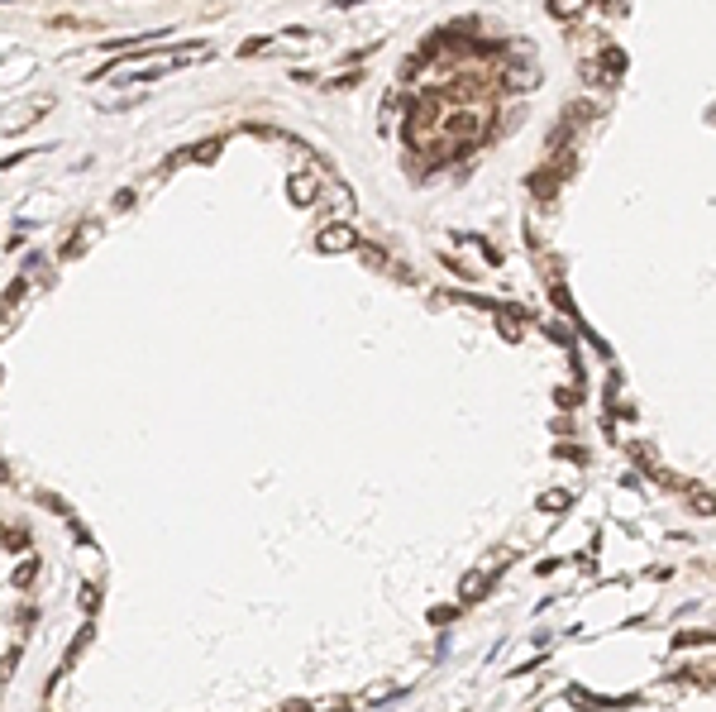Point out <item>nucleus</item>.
I'll list each match as a JSON object with an SVG mask.
<instances>
[{
	"label": "nucleus",
	"instance_id": "15",
	"mask_svg": "<svg viewBox=\"0 0 716 712\" xmlns=\"http://www.w3.org/2000/svg\"><path fill=\"white\" fill-rule=\"evenodd\" d=\"M134 206V192H115V211H129Z\"/></svg>",
	"mask_w": 716,
	"mask_h": 712
},
{
	"label": "nucleus",
	"instance_id": "13",
	"mask_svg": "<svg viewBox=\"0 0 716 712\" xmlns=\"http://www.w3.org/2000/svg\"><path fill=\"white\" fill-rule=\"evenodd\" d=\"M96 603H101V593H96V588H81V607H86V612H96Z\"/></svg>",
	"mask_w": 716,
	"mask_h": 712
},
{
	"label": "nucleus",
	"instance_id": "16",
	"mask_svg": "<svg viewBox=\"0 0 716 712\" xmlns=\"http://www.w3.org/2000/svg\"><path fill=\"white\" fill-rule=\"evenodd\" d=\"M5 478H10V468H5V459H0V483H5Z\"/></svg>",
	"mask_w": 716,
	"mask_h": 712
},
{
	"label": "nucleus",
	"instance_id": "1",
	"mask_svg": "<svg viewBox=\"0 0 716 712\" xmlns=\"http://www.w3.org/2000/svg\"><path fill=\"white\" fill-rule=\"evenodd\" d=\"M440 120H444L440 91H425L421 101L406 106V144H425L430 134H440Z\"/></svg>",
	"mask_w": 716,
	"mask_h": 712
},
{
	"label": "nucleus",
	"instance_id": "6",
	"mask_svg": "<svg viewBox=\"0 0 716 712\" xmlns=\"http://www.w3.org/2000/svg\"><path fill=\"white\" fill-rule=\"evenodd\" d=\"M688 507L697 512V517H716V493H707V488H692V493H688Z\"/></svg>",
	"mask_w": 716,
	"mask_h": 712
},
{
	"label": "nucleus",
	"instance_id": "12",
	"mask_svg": "<svg viewBox=\"0 0 716 712\" xmlns=\"http://www.w3.org/2000/svg\"><path fill=\"white\" fill-rule=\"evenodd\" d=\"M263 48H267V39H248V43L239 48V57H253V53H263Z\"/></svg>",
	"mask_w": 716,
	"mask_h": 712
},
{
	"label": "nucleus",
	"instance_id": "10",
	"mask_svg": "<svg viewBox=\"0 0 716 712\" xmlns=\"http://www.w3.org/2000/svg\"><path fill=\"white\" fill-rule=\"evenodd\" d=\"M34 574H38V564H34V559H29V564H20V569H15V588H29V583H34Z\"/></svg>",
	"mask_w": 716,
	"mask_h": 712
},
{
	"label": "nucleus",
	"instance_id": "17",
	"mask_svg": "<svg viewBox=\"0 0 716 712\" xmlns=\"http://www.w3.org/2000/svg\"><path fill=\"white\" fill-rule=\"evenodd\" d=\"M339 5H358V0H339Z\"/></svg>",
	"mask_w": 716,
	"mask_h": 712
},
{
	"label": "nucleus",
	"instance_id": "11",
	"mask_svg": "<svg viewBox=\"0 0 716 712\" xmlns=\"http://www.w3.org/2000/svg\"><path fill=\"white\" fill-rule=\"evenodd\" d=\"M540 507H545V512H559V507H568V493H545Z\"/></svg>",
	"mask_w": 716,
	"mask_h": 712
},
{
	"label": "nucleus",
	"instance_id": "7",
	"mask_svg": "<svg viewBox=\"0 0 716 712\" xmlns=\"http://www.w3.org/2000/svg\"><path fill=\"white\" fill-rule=\"evenodd\" d=\"M220 148H225V139H206V144H196V148H191V163H215Z\"/></svg>",
	"mask_w": 716,
	"mask_h": 712
},
{
	"label": "nucleus",
	"instance_id": "4",
	"mask_svg": "<svg viewBox=\"0 0 716 712\" xmlns=\"http://www.w3.org/2000/svg\"><path fill=\"white\" fill-rule=\"evenodd\" d=\"M487 574H492V564L477 569V574H468V578H463V588H458V598H463V603H477V598L487 593Z\"/></svg>",
	"mask_w": 716,
	"mask_h": 712
},
{
	"label": "nucleus",
	"instance_id": "2",
	"mask_svg": "<svg viewBox=\"0 0 716 712\" xmlns=\"http://www.w3.org/2000/svg\"><path fill=\"white\" fill-rule=\"evenodd\" d=\"M316 244H320V253H349V249L358 244V235H353L349 225H330V230L316 235Z\"/></svg>",
	"mask_w": 716,
	"mask_h": 712
},
{
	"label": "nucleus",
	"instance_id": "3",
	"mask_svg": "<svg viewBox=\"0 0 716 712\" xmlns=\"http://www.w3.org/2000/svg\"><path fill=\"white\" fill-rule=\"evenodd\" d=\"M535 82H540V72H535L531 62H526V67H511V72H502V86H506V91H531Z\"/></svg>",
	"mask_w": 716,
	"mask_h": 712
},
{
	"label": "nucleus",
	"instance_id": "14",
	"mask_svg": "<svg viewBox=\"0 0 716 712\" xmlns=\"http://www.w3.org/2000/svg\"><path fill=\"white\" fill-rule=\"evenodd\" d=\"M15 659H20V650H10V655L0 659V679H10V674H15Z\"/></svg>",
	"mask_w": 716,
	"mask_h": 712
},
{
	"label": "nucleus",
	"instance_id": "9",
	"mask_svg": "<svg viewBox=\"0 0 716 712\" xmlns=\"http://www.w3.org/2000/svg\"><path fill=\"white\" fill-rule=\"evenodd\" d=\"M86 235H91V230H72V235H67V244H62V258H77L81 249H86Z\"/></svg>",
	"mask_w": 716,
	"mask_h": 712
},
{
	"label": "nucleus",
	"instance_id": "8",
	"mask_svg": "<svg viewBox=\"0 0 716 712\" xmlns=\"http://www.w3.org/2000/svg\"><path fill=\"white\" fill-rule=\"evenodd\" d=\"M583 5H587V0H549V15H554V20H573Z\"/></svg>",
	"mask_w": 716,
	"mask_h": 712
},
{
	"label": "nucleus",
	"instance_id": "5",
	"mask_svg": "<svg viewBox=\"0 0 716 712\" xmlns=\"http://www.w3.org/2000/svg\"><path fill=\"white\" fill-rule=\"evenodd\" d=\"M287 192H292V201H296V206H311V201H316V182H311L306 172H296L292 182H287Z\"/></svg>",
	"mask_w": 716,
	"mask_h": 712
}]
</instances>
